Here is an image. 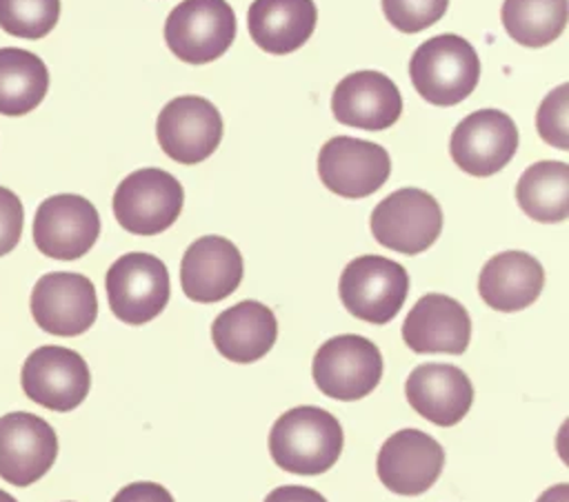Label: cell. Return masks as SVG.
I'll list each match as a JSON object with an SVG mask.
<instances>
[{
    "mask_svg": "<svg viewBox=\"0 0 569 502\" xmlns=\"http://www.w3.org/2000/svg\"><path fill=\"white\" fill-rule=\"evenodd\" d=\"M236 38V16L227 0H182L164 22L171 53L187 64L220 58Z\"/></svg>",
    "mask_w": 569,
    "mask_h": 502,
    "instance_id": "277c9868",
    "label": "cell"
},
{
    "mask_svg": "<svg viewBox=\"0 0 569 502\" xmlns=\"http://www.w3.org/2000/svg\"><path fill=\"white\" fill-rule=\"evenodd\" d=\"M58 435L53 426L27 411L0 418V478L13 486L38 482L56 462Z\"/></svg>",
    "mask_w": 569,
    "mask_h": 502,
    "instance_id": "9a60e30c",
    "label": "cell"
},
{
    "mask_svg": "<svg viewBox=\"0 0 569 502\" xmlns=\"http://www.w3.org/2000/svg\"><path fill=\"white\" fill-rule=\"evenodd\" d=\"M100 235L96 207L76 193H58L40 202L33 218V242L53 260L82 258Z\"/></svg>",
    "mask_w": 569,
    "mask_h": 502,
    "instance_id": "7c38bea8",
    "label": "cell"
},
{
    "mask_svg": "<svg viewBox=\"0 0 569 502\" xmlns=\"http://www.w3.org/2000/svg\"><path fill=\"white\" fill-rule=\"evenodd\" d=\"M318 9L313 0H253L247 13L251 40L267 53H291L313 33Z\"/></svg>",
    "mask_w": 569,
    "mask_h": 502,
    "instance_id": "603a6c76",
    "label": "cell"
},
{
    "mask_svg": "<svg viewBox=\"0 0 569 502\" xmlns=\"http://www.w3.org/2000/svg\"><path fill=\"white\" fill-rule=\"evenodd\" d=\"M184 202L182 184L162 169L147 167L129 173L113 193V215L136 235H156L169 229Z\"/></svg>",
    "mask_w": 569,
    "mask_h": 502,
    "instance_id": "8992f818",
    "label": "cell"
},
{
    "mask_svg": "<svg viewBox=\"0 0 569 502\" xmlns=\"http://www.w3.org/2000/svg\"><path fill=\"white\" fill-rule=\"evenodd\" d=\"M160 149L180 164L207 160L220 144V111L200 96H180L162 107L156 120Z\"/></svg>",
    "mask_w": 569,
    "mask_h": 502,
    "instance_id": "30bf717a",
    "label": "cell"
},
{
    "mask_svg": "<svg viewBox=\"0 0 569 502\" xmlns=\"http://www.w3.org/2000/svg\"><path fill=\"white\" fill-rule=\"evenodd\" d=\"M338 293L345 309L358 320L387 324L407 300L409 273L389 258L360 255L345 267Z\"/></svg>",
    "mask_w": 569,
    "mask_h": 502,
    "instance_id": "3957f363",
    "label": "cell"
},
{
    "mask_svg": "<svg viewBox=\"0 0 569 502\" xmlns=\"http://www.w3.org/2000/svg\"><path fill=\"white\" fill-rule=\"evenodd\" d=\"M331 111L338 122L380 131L402 113L398 87L380 71H353L345 76L331 96Z\"/></svg>",
    "mask_w": 569,
    "mask_h": 502,
    "instance_id": "ffe728a7",
    "label": "cell"
},
{
    "mask_svg": "<svg viewBox=\"0 0 569 502\" xmlns=\"http://www.w3.org/2000/svg\"><path fill=\"white\" fill-rule=\"evenodd\" d=\"M536 502H569V484L560 482L556 486H549L547 491L540 493Z\"/></svg>",
    "mask_w": 569,
    "mask_h": 502,
    "instance_id": "d6a6232c",
    "label": "cell"
},
{
    "mask_svg": "<svg viewBox=\"0 0 569 502\" xmlns=\"http://www.w3.org/2000/svg\"><path fill=\"white\" fill-rule=\"evenodd\" d=\"M536 127L547 144L569 149V84H558L538 107Z\"/></svg>",
    "mask_w": 569,
    "mask_h": 502,
    "instance_id": "f1b7e54d",
    "label": "cell"
},
{
    "mask_svg": "<svg viewBox=\"0 0 569 502\" xmlns=\"http://www.w3.org/2000/svg\"><path fill=\"white\" fill-rule=\"evenodd\" d=\"M278 338L273 311L256 300H242L224 309L211 324L218 353L231 362L249 364L269 353Z\"/></svg>",
    "mask_w": 569,
    "mask_h": 502,
    "instance_id": "44dd1931",
    "label": "cell"
},
{
    "mask_svg": "<svg viewBox=\"0 0 569 502\" xmlns=\"http://www.w3.org/2000/svg\"><path fill=\"white\" fill-rule=\"evenodd\" d=\"M445 449L420 429L391 433L378 451L376 473L380 482L398 495H420L440 478Z\"/></svg>",
    "mask_w": 569,
    "mask_h": 502,
    "instance_id": "2e32d148",
    "label": "cell"
},
{
    "mask_svg": "<svg viewBox=\"0 0 569 502\" xmlns=\"http://www.w3.org/2000/svg\"><path fill=\"white\" fill-rule=\"evenodd\" d=\"M31 315L47 333L64 338L80 335L98 315L96 287L80 273H44L31 291Z\"/></svg>",
    "mask_w": 569,
    "mask_h": 502,
    "instance_id": "5bb4252c",
    "label": "cell"
},
{
    "mask_svg": "<svg viewBox=\"0 0 569 502\" xmlns=\"http://www.w3.org/2000/svg\"><path fill=\"white\" fill-rule=\"evenodd\" d=\"M113 315L127 324H144L160 315L169 302V271L151 253L133 251L120 255L104 278Z\"/></svg>",
    "mask_w": 569,
    "mask_h": 502,
    "instance_id": "ba28073f",
    "label": "cell"
},
{
    "mask_svg": "<svg viewBox=\"0 0 569 502\" xmlns=\"http://www.w3.org/2000/svg\"><path fill=\"white\" fill-rule=\"evenodd\" d=\"M471 338L467 309L442 293L422 295L402 322V340L416 353H465Z\"/></svg>",
    "mask_w": 569,
    "mask_h": 502,
    "instance_id": "d6986e66",
    "label": "cell"
},
{
    "mask_svg": "<svg viewBox=\"0 0 569 502\" xmlns=\"http://www.w3.org/2000/svg\"><path fill=\"white\" fill-rule=\"evenodd\" d=\"M518 149L516 122L498 109L469 113L451 133L449 153L469 175H493L509 164Z\"/></svg>",
    "mask_w": 569,
    "mask_h": 502,
    "instance_id": "4fadbf2b",
    "label": "cell"
},
{
    "mask_svg": "<svg viewBox=\"0 0 569 502\" xmlns=\"http://www.w3.org/2000/svg\"><path fill=\"white\" fill-rule=\"evenodd\" d=\"M409 76L416 91L436 107L462 102L478 84L480 60L476 49L456 33L422 42L411 60Z\"/></svg>",
    "mask_w": 569,
    "mask_h": 502,
    "instance_id": "7a4b0ae2",
    "label": "cell"
},
{
    "mask_svg": "<svg viewBox=\"0 0 569 502\" xmlns=\"http://www.w3.org/2000/svg\"><path fill=\"white\" fill-rule=\"evenodd\" d=\"M516 200L536 222H562L569 215V164L542 160L527 167L516 184Z\"/></svg>",
    "mask_w": 569,
    "mask_h": 502,
    "instance_id": "d4e9b609",
    "label": "cell"
},
{
    "mask_svg": "<svg viewBox=\"0 0 569 502\" xmlns=\"http://www.w3.org/2000/svg\"><path fill=\"white\" fill-rule=\"evenodd\" d=\"M342 451V426L336 415L320 406H293L271 426V460L298 475H320L329 471Z\"/></svg>",
    "mask_w": 569,
    "mask_h": 502,
    "instance_id": "6da1fadb",
    "label": "cell"
},
{
    "mask_svg": "<svg viewBox=\"0 0 569 502\" xmlns=\"http://www.w3.org/2000/svg\"><path fill=\"white\" fill-rule=\"evenodd\" d=\"M244 273L238 247L222 235H202L180 262V284L193 302H218L231 295Z\"/></svg>",
    "mask_w": 569,
    "mask_h": 502,
    "instance_id": "e0dca14e",
    "label": "cell"
},
{
    "mask_svg": "<svg viewBox=\"0 0 569 502\" xmlns=\"http://www.w3.org/2000/svg\"><path fill=\"white\" fill-rule=\"evenodd\" d=\"M0 502H18V500H16L13 495H9L7 491H2V489H0Z\"/></svg>",
    "mask_w": 569,
    "mask_h": 502,
    "instance_id": "836d02e7",
    "label": "cell"
},
{
    "mask_svg": "<svg viewBox=\"0 0 569 502\" xmlns=\"http://www.w3.org/2000/svg\"><path fill=\"white\" fill-rule=\"evenodd\" d=\"M49 71L44 62L18 47L0 49V113L24 116L47 96Z\"/></svg>",
    "mask_w": 569,
    "mask_h": 502,
    "instance_id": "cb8c5ba5",
    "label": "cell"
},
{
    "mask_svg": "<svg viewBox=\"0 0 569 502\" xmlns=\"http://www.w3.org/2000/svg\"><path fill=\"white\" fill-rule=\"evenodd\" d=\"M20 382L29 400L44 409L64 413L82 404L91 386V373L78 351L44 344L27 355Z\"/></svg>",
    "mask_w": 569,
    "mask_h": 502,
    "instance_id": "9c48e42d",
    "label": "cell"
},
{
    "mask_svg": "<svg viewBox=\"0 0 569 502\" xmlns=\"http://www.w3.org/2000/svg\"><path fill=\"white\" fill-rule=\"evenodd\" d=\"M449 7V0H382L385 18L402 33H418L436 24Z\"/></svg>",
    "mask_w": 569,
    "mask_h": 502,
    "instance_id": "83f0119b",
    "label": "cell"
},
{
    "mask_svg": "<svg viewBox=\"0 0 569 502\" xmlns=\"http://www.w3.org/2000/svg\"><path fill=\"white\" fill-rule=\"evenodd\" d=\"M567 11V0H505L500 18L509 38L538 49L565 31Z\"/></svg>",
    "mask_w": 569,
    "mask_h": 502,
    "instance_id": "484cf974",
    "label": "cell"
},
{
    "mask_svg": "<svg viewBox=\"0 0 569 502\" xmlns=\"http://www.w3.org/2000/svg\"><path fill=\"white\" fill-rule=\"evenodd\" d=\"M545 284L542 264L525 251H502L485 262L478 293L487 307L513 313L536 302Z\"/></svg>",
    "mask_w": 569,
    "mask_h": 502,
    "instance_id": "7402d4cb",
    "label": "cell"
},
{
    "mask_svg": "<svg viewBox=\"0 0 569 502\" xmlns=\"http://www.w3.org/2000/svg\"><path fill=\"white\" fill-rule=\"evenodd\" d=\"M373 238L398 253L416 255L427 251L442 231V209L438 200L422 189H398L371 211Z\"/></svg>",
    "mask_w": 569,
    "mask_h": 502,
    "instance_id": "52a82bcc",
    "label": "cell"
},
{
    "mask_svg": "<svg viewBox=\"0 0 569 502\" xmlns=\"http://www.w3.org/2000/svg\"><path fill=\"white\" fill-rule=\"evenodd\" d=\"M58 18L60 0H0V29L18 38H42Z\"/></svg>",
    "mask_w": 569,
    "mask_h": 502,
    "instance_id": "4316f807",
    "label": "cell"
},
{
    "mask_svg": "<svg viewBox=\"0 0 569 502\" xmlns=\"http://www.w3.org/2000/svg\"><path fill=\"white\" fill-rule=\"evenodd\" d=\"M111 502H176V500L158 482H131L122 486Z\"/></svg>",
    "mask_w": 569,
    "mask_h": 502,
    "instance_id": "4dcf8cb0",
    "label": "cell"
},
{
    "mask_svg": "<svg viewBox=\"0 0 569 502\" xmlns=\"http://www.w3.org/2000/svg\"><path fill=\"white\" fill-rule=\"evenodd\" d=\"M22 222H24V209L20 198L0 187V258L7 255L22 235Z\"/></svg>",
    "mask_w": 569,
    "mask_h": 502,
    "instance_id": "f546056e",
    "label": "cell"
},
{
    "mask_svg": "<svg viewBox=\"0 0 569 502\" xmlns=\"http://www.w3.org/2000/svg\"><path fill=\"white\" fill-rule=\"evenodd\" d=\"M264 502H327V500L316 489L300 486V484H284L267 493Z\"/></svg>",
    "mask_w": 569,
    "mask_h": 502,
    "instance_id": "1f68e13d",
    "label": "cell"
},
{
    "mask_svg": "<svg viewBox=\"0 0 569 502\" xmlns=\"http://www.w3.org/2000/svg\"><path fill=\"white\" fill-rule=\"evenodd\" d=\"M391 173V158L385 147L336 135L318 153V175L322 184L342 198H367L378 191Z\"/></svg>",
    "mask_w": 569,
    "mask_h": 502,
    "instance_id": "8fae6325",
    "label": "cell"
},
{
    "mask_svg": "<svg viewBox=\"0 0 569 502\" xmlns=\"http://www.w3.org/2000/svg\"><path fill=\"white\" fill-rule=\"evenodd\" d=\"M316 386L333 400L351 402L369 395L382 378L380 349L356 333L329 338L313 355Z\"/></svg>",
    "mask_w": 569,
    "mask_h": 502,
    "instance_id": "5b68a950",
    "label": "cell"
},
{
    "mask_svg": "<svg viewBox=\"0 0 569 502\" xmlns=\"http://www.w3.org/2000/svg\"><path fill=\"white\" fill-rule=\"evenodd\" d=\"M405 395L411 409L438 426L458 424L471 409L473 384L453 364L427 362L405 380Z\"/></svg>",
    "mask_w": 569,
    "mask_h": 502,
    "instance_id": "ac0fdd59",
    "label": "cell"
}]
</instances>
